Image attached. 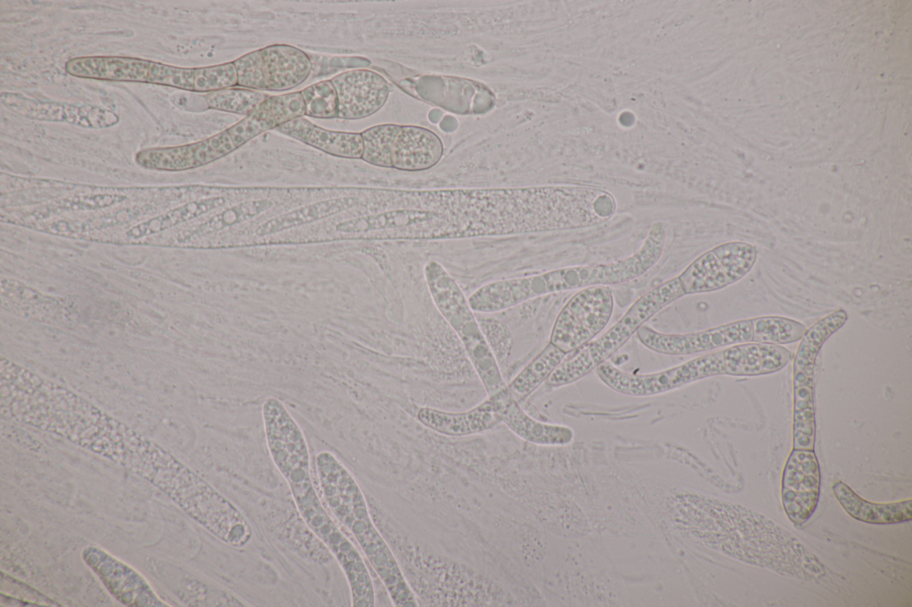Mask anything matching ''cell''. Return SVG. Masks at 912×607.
Returning <instances> with one entry per match:
<instances>
[{
  "mask_svg": "<svg viewBox=\"0 0 912 607\" xmlns=\"http://www.w3.org/2000/svg\"><path fill=\"white\" fill-rule=\"evenodd\" d=\"M566 353L551 343L547 345L507 385L520 403L546 382Z\"/></svg>",
  "mask_w": 912,
  "mask_h": 607,
  "instance_id": "obj_23",
  "label": "cell"
},
{
  "mask_svg": "<svg viewBox=\"0 0 912 607\" xmlns=\"http://www.w3.org/2000/svg\"><path fill=\"white\" fill-rule=\"evenodd\" d=\"M238 85V73L233 61L195 68L193 92L211 93Z\"/></svg>",
  "mask_w": 912,
  "mask_h": 607,
  "instance_id": "obj_29",
  "label": "cell"
},
{
  "mask_svg": "<svg viewBox=\"0 0 912 607\" xmlns=\"http://www.w3.org/2000/svg\"><path fill=\"white\" fill-rule=\"evenodd\" d=\"M756 258L754 246L741 241L726 242L700 255L678 278L685 295L717 291L741 279Z\"/></svg>",
  "mask_w": 912,
  "mask_h": 607,
  "instance_id": "obj_7",
  "label": "cell"
},
{
  "mask_svg": "<svg viewBox=\"0 0 912 607\" xmlns=\"http://www.w3.org/2000/svg\"><path fill=\"white\" fill-rule=\"evenodd\" d=\"M424 276L436 307L460 337L487 397L505 389L500 365L460 287L436 261L425 265Z\"/></svg>",
  "mask_w": 912,
  "mask_h": 607,
  "instance_id": "obj_2",
  "label": "cell"
},
{
  "mask_svg": "<svg viewBox=\"0 0 912 607\" xmlns=\"http://www.w3.org/2000/svg\"><path fill=\"white\" fill-rule=\"evenodd\" d=\"M279 133L344 158H362L363 142L361 133L333 131L298 117L275 129Z\"/></svg>",
  "mask_w": 912,
  "mask_h": 607,
  "instance_id": "obj_20",
  "label": "cell"
},
{
  "mask_svg": "<svg viewBox=\"0 0 912 607\" xmlns=\"http://www.w3.org/2000/svg\"><path fill=\"white\" fill-rule=\"evenodd\" d=\"M847 319V312L839 309L823 317L805 330L794 365V386L812 384L815 360L820 347L832 334L843 326Z\"/></svg>",
  "mask_w": 912,
  "mask_h": 607,
  "instance_id": "obj_22",
  "label": "cell"
},
{
  "mask_svg": "<svg viewBox=\"0 0 912 607\" xmlns=\"http://www.w3.org/2000/svg\"><path fill=\"white\" fill-rule=\"evenodd\" d=\"M240 87L255 91H287L310 76L312 62L301 49L276 44L250 52L234 61Z\"/></svg>",
  "mask_w": 912,
  "mask_h": 607,
  "instance_id": "obj_5",
  "label": "cell"
},
{
  "mask_svg": "<svg viewBox=\"0 0 912 607\" xmlns=\"http://www.w3.org/2000/svg\"><path fill=\"white\" fill-rule=\"evenodd\" d=\"M204 96L208 109L248 116L269 95L243 87H230Z\"/></svg>",
  "mask_w": 912,
  "mask_h": 607,
  "instance_id": "obj_27",
  "label": "cell"
},
{
  "mask_svg": "<svg viewBox=\"0 0 912 607\" xmlns=\"http://www.w3.org/2000/svg\"><path fill=\"white\" fill-rule=\"evenodd\" d=\"M236 149L225 130L193 143L145 149L136 153L134 160L145 169L179 172L208 165Z\"/></svg>",
  "mask_w": 912,
  "mask_h": 607,
  "instance_id": "obj_12",
  "label": "cell"
},
{
  "mask_svg": "<svg viewBox=\"0 0 912 607\" xmlns=\"http://www.w3.org/2000/svg\"><path fill=\"white\" fill-rule=\"evenodd\" d=\"M647 349L666 355H690L749 343L753 339L752 319L739 320L704 330L666 334L643 325L636 332Z\"/></svg>",
  "mask_w": 912,
  "mask_h": 607,
  "instance_id": "obj_8",
  "label": "cell"
},
{
  "mask_svg": "<svg viewBox=\"0 0 912 607\" xmlns=\"http://www.w3.org/2000/svg\"><path fill=\"white\" fill-rule=\"evenodd\" d=\"M305 116L301 92L268 96L249 115L227 128L238 149L257 135Z\"/></svg>",
  "mask_w": 912,
  "mask_h": 607,
  "instance_id": "obj_14",
  "label": "cell"
},
{
  "mask_svg": "<svg viewBox=\"0 0 912 607\" xmlns=\"http://www.w3.org/2000/svg\"><path fill=\"white\" fill-rule=\"evenodd\" d=\"M498 412L501 423L519 438L537 445L563 446L572 442V428L541 422L528 415L510 393L508 387L488 397Z\"/></svg>",
  "mask_w": 912,
  "mask_h": 607,
  "instance_id": "obj_15",
  "label": "cell"
},
{
  "mask_svg": "<svg viewBox=\"0 0 912 607\" xmlns=\"http://www.w3.org/2000/svg\"><path fill=\"white\" fill-rule=\"evenodd\" d=\"M416 418L430 430L452 437L481 433L501 423L498 412L488 398L464 412H449L422 407L418 409Z\"/></svg>",
  "mask_w": 912,
  "mask_h": 607,
  "instance_id": "obj_16",
  "label": "cell"
},
{
  "mask_svg": "<svg viewBox=\"0 0 912 607\" xmlns=\"http://www.w3.org/2000/svg\"><path fill=\"white\" fill-rule=\"evenodd\" d=\"M172 101L180 109L189 111H204L208 109L204 95L189 93H179L172 96Z\"/></svg>",
  "mask_w": 912,
  "mask_h": 607,
  "instance_id": "obj_32",
  "label": "cell"
},
{
  "mask_svg": "<svg viewBox=\"0 0 912 607\" xmlns=\"http://www.w3.org/2000/svg\"><path fill=\"white\" fill-rule=\"evenodd\" d=\"M151 61L125 56H83L69 60L65 70L88 79L147 83Z\"/></svg>",
  "mask_w": 912,
  "mask_h": 607,
  "instance_id": "obj_19",
  "label": "cell"
},
{
  "mask_svg": "<svg viewBox=\"0 0 912 607\" xmlns=\"http://www.w3.org/2000/svg\"><path fill=\"white\" fill-rule=\"evenodd\" d=\"M752 342L786 344L802 337L806 328L801 322L781 316H761L752 319Z\"/></svg>",
  "mask_w": 912,
  "mask_h": 607,
  "instance_id": "obj_26",
  "label": "cell"
},
{
  "mask_svg": "<svg viewBox=\"0 0 912 607\" xmlns=\"http://www.w3.org/2000/svg\"><path fill=\"white\" fill-rule=\"evenodd\" d=\"M786 348L773 344L749 342L722 350L725 375L753 376L777 372L791 360Z\"/></svg>",
  "mask_w": 912,
  "mask_h": 607,
  "instance_id": "obj_18",
  "label": "cell"
},
{
  "mask_svg": "<svg viewBox=\"0 0 912 607\" xmlns=\"http://www.w3.org/2000/svg\"><path fill=\"white\" fill-rule=\"evenodd\" d=\"M315 465L327 506L358 542L394 605L418 606L394 554L370 518L365 498L352 473L334 454L326 450L316 455Z\"/></svg>",
  "mask_w": 912,
  "mask_h": 607,
  "instance_id": "obj_1",
  "label": "cell"
},
{
  "mask_svg": "<svg viewBox=\"0 0 912 607\" xmlns=\"http://www.w3.org/2000/svg\"><path fill=\"white\" fill-rule=\"evenodd\" d=\"M833 492L844 511L852 518L871 524H894L910 521L912 500L893 503H872L856 494L844 482L833 485Z\"/></svg>",
  "mask_w": 912,
  "mask_h": 607,
  "instance_id": "obj_21",
  "label": "cell"
},
{
  "mask_svg": "<svg viewBox=\"0 0 912 607\" xmlns=\"http://www.w3.org/2000/svg\"><path fill=\"white\" fill-rule=\"evenodd\" d=\"M338 99L337 118L356 120L368 117L386 103L390 89L387 81L370 69H352L331 78Z\"/></svg>",
  "mask_w": 912,
  "mask_h": 607,
  "instance_id": "obj_13",
  "label": "cell"
},
{
  "mask_svg": "<svg viewBox=\"0 0 912 607\" xmlns=\"http://www.w3.org/2000/svg\"><path fill=\"white\" fill-rule=\"evenodd\" d=\"M595 371L600 381L610 389L634 397L657 395L698 380L725 375L722 350L654 373H628L607 361L597 367Z\"/></svg>",
  "mask_w": 912,
  "mask_h": 607,
  "instance_id": "obj_4",
  "label": "cell"
},
{
  "mask_svg": "<svg viewBox=\"0 0 912 607\" xmlns=\"http://www.w3.org/2000/svg\"><path fill=\"white\" fill-rule=\"evenodd\" d=\"M614 297L607 286L582 288L562 307L553 324L550 343L571 353L592 341L607 325Z\"/></svg>",
  "mask_w": 912,
  "mask_h": 607,
  "instance_id": "obj_6",
  "label": "cell"
},
{
  "mask_svg": "<svg viewBox=\"0 0 912 607\" xmlns=\"http://www.w3.org/2000/svg\"><path fill=\"white\" fill-rule=\"evenodd\" d=\"M300 92L305 106V116L321 119L338 117V99L331 79L314 83Z\"/></svg>",
  "mask_w": 912,
  "mask_h": 607,
  "instance_id": "obj_28",
  "label": "cell"
},
{
  "mask_svg": "<svg viewBox=\"0 0 912 607\" xmlns=\"http://www.w3.org/2000/svg\"><path fill=\"white\" fill-rule=\"evenodd\" d=\"M684 295L678 276L654 287L638 298L608 330L564 359L559 368L561 375L566 381L574 383L595 370L623 346L645 322Z\"/></svg>",
  "mask_w": 912,
  "mask_h": 607,
  "instance_id": "obj_3",
  "label": "cell"
},
{
  "mask_svg": "<svg viewBox=\"0 0 912 607\" xmlns=\"http://www.w3.org/2000/svg\"><path fill=\"white\" fill-rule=\"evenodd\" d=\"M815 417L812 384L794 386V449L813 450Z\"/></svg>",
  "mask_w": 912,
  "mask_h": 607,
  "instance_id": "obj_24",
  "label": "cell"
},
{
  "mask_svg": "<svg viewBox=\"0 0 912 607\" xmlns=\"http://www.w3.org/2000/svg\"><path fill=\"white\" fill-rule=\"evenodd\" d=\"M400 128V125L382 124L362 131V159L372 166L392 168V150Z\"/></svg>",
  "mask_w": 912,
  "mask_h": 607,
  "instance_id": "obj_25",
  "label": "cell"
},
{
  "mask_svg": "<svg viewBox=\"0 0 912 607\" xmlns=\"http://www.w3.org/2000/svg\"><path fill=\"white\" fill-rule=\"evenodd\" d=\"M477 321L498 364H504L510 355L513 344L508 327L495 318H479Z\"/></svg>",
  "mask_w": 912,
  "mask_h": 607,
  "instance_id": "obj_31",
  "label": "cell"
},
{
  "mask_svg": "<svg viewBox=\"0 0 912 607\" xmlns=\"http://www.w3.org/2000/svg\"><path fill=\"white\" fill-rule=\"evenodd\" d=\"M820 487L819 466L813 450L794 449L786 463L781 484L784 510L795 525L803 524L816 509Z\"/></svg>",
  "mask_w": 912,
  "mask_h": 607,
  "instance_id": "obj_10",
  "label": "cell"
},
{
  "mask_svg": "<svg viewBox=\"0 0 912 607\" xmlns=\"http://www.w3.org/2000/svg\"><path fill=\"white\" fill-rule=\"evenodd\" d=\"M1 101L11 111L29 119L66 122L96 129L110 127L119 121L113 111L91 104L46 101L11 92L2 93Z\"/></svg>",
  "mask_w": 912,
  "mask_h": 607,
  "instance_id": "obj_11",
  "label": "cell"
},
{
  "mask_svg": "<svg viewBox=\"0 0 912 607\" xmlns=\"http://www.w3.org/2000/svg\"><path fill=\"white\" fill-rule=\"evenodd\" d=\"M86 564L119 603L132 607H167L135 569L102 547L89 545L82 553Z\"/></svg>",
  "mask_w": 912,
  "mask_h": 607,
  "instance_id": "obj_9",
  "label": "cell"
},
{
  "mask_svg": "<svg viewBox=\"0 0 912 607\" xmlns=\"http://www.w3.org/2000/svg\"><path fill=\"white\" fill-rule=\"evenodd\" d=\"M444 144L433 131L419 125H401L392 150V168L419 172L435 166Z\"/></svg>",
  "mask_w": 912,
  "mask_h": 607,
  "instance_id": "obj_17",
  "label": "cell"
},
{
  "mask_svg": "<svg viewBox=\"0 0 912 607\" xmlns=\"http://www.w3.org/2000/svg\"><path fill=\"white\" fill-rule=\"evenodd\" d=\"M195 68L151 62L147 83L193 92Z\"/></svg>",
  "mask_w": 912,
  "mask_h": 607,
  "instance_id": "obj_30",
  "label": "cell"
}]
</instances>
